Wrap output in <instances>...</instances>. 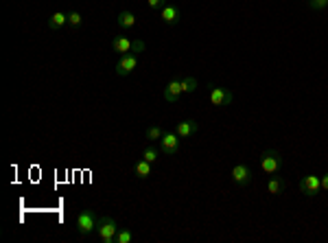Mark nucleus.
I'll use <instances>...</instances> for the list:
<instances>
[{
    "label": "nucleus",
    "mask_w": 328,
    "mask_h": 243,
    "mask_svg": "<svg viewBox=\"0 0 328 243\" xmlns=\"http://www.w3.org/2000/svg\"><path fill=\"white\" fill-rule=\"evenodd\" d=\"M157 149L153 147V142H149V145H144V149H142V154H140V158H144L147 162H151V164H155L157 162Z\"/></svg>",
    "instance_id": "17"
},
{
    "label": "nucleus",
    "mask_w": 328,
    "mask_h": 243,
    "mask_svg": "<svg viewBox=\"0 0 328 243\" xmlns=\"http://www.w3.org/2000/svg\"><path fill=\"white\" fill-rule=\"evenodd\" d=\"M164 136V132H162V127H149L147 129V140H160V138Z\"/></svg>",
    "instance_id": "21"
},
{
    "label": "nucleus",
    "mask_w": 328,
    "mask_h": 243,
    "mask_svg": "<svg viewBox=\"0 0 328 243\" xmlns=\"http://www.w3.org/2000/svg\"><path fill=\"white\" fill-rule=\"evenodd\" d=\"M179 84H182V92L184 94H192L197 90V79L195 77H179Z\"/></svg>",
    "instance_id": "18"
},
{
    "label": "nucleus",
    "mask_w": 328,
    "mask_h": 243,
    "mask_svg": "<svg viewBox=\"0 0 328 243\" xmlns=\"http://www.w3.org/2000/svg\"><path fill=\"white\" fill-rule=\"evenodd\" d=\"M182 149V138L177 136V132H164V136L160 138V151L166 156H175Z\"/></svg>",
    "instance_id": "5"
},
{
    "label": "nucleus",
    "mask_w": 328,
    "mask_h": 243,
    "mask_svg": "<svg viewBox=\"0 0 328 243\" xmlns=\"http://www.w3.org/2000/svg\"><path fill=\"white\" fill-rule=\"evenodd\" d=\"M131 171L136 173V177H140V180H147L149 175H151V162H147L144 158H140V160H136L134 162V169Z\"/></svg>",
    "instance_id": "12"
},
{
    "label": "nucleus",
    "mask_w": 328,
    "mask_h": 243,
    "mask_svg": "<svg viewBox=\"0 0 328 243\" xmlns=\"http://www.w3.org/2000/svg\"><path fill=\"white\" fill-rule=\"evenodd\" d=\"M136 64H138V55L136 53H125L118 57L116 64V75L118 77H127L131 70H136Z\"/></svg>",
    "instance_id": "8"
},
{
    "label": "nucleus",
    "mask_w": 328,
    "mask_h": 243,
    "mask_svg": "<svg viewBox=\"0 0 328 243\" xmlns=\"http://www.w3.org/2000/svg\"><path fill=\"white\" fill-rule=\"evenodd\" d=\"M118 232V224L112 217H99V224H96V234L103 243H114V237Z\"/></svg>",
    "instance_id": "2"
},
{
    "label": "nucleus",
    "mask_w": 328,
    "mask_h": 243,
    "mask_svg": "<svg viewBox=\"0 0 328 243\" xmlns=\"http://www.w3.org/2000/svg\"><path fill=\"white\" fill-rule=\"evenodd\" d=\"M182 84H179V77H175V79L169 81V86L164 88V99L169 103H177L179 97H182Z\"/></svg>",
    "instance_id": "10"
},
{
    "label": "nucleus",
    "mask_w": 328,
    "mask_h": 243,
    "mask_svg": "<svg viewBox=\"0 0 328 243\" xmlns=\"http://www.w3.org/2000/svg\"><path fill=\"white\" fill-rule=\"evenodd\" d=\"M112 46H114V51L116 53H121V55H125V53H131V46H134V42L131 40H127V37H114V42H112Z\"/></svg>",
    "instance_id": "16"
},
{
    "label": "nucleus",
    "mask_w": 328,
    "mask_h": 243,
    "mask_svg": "<svg viewBox=\"0 0 328 243\" xmlns=\"http://www.w3.org/2000/svg\"><path fill=\"white\" fill-rule=\"evenodd\" d=\"M208 94H210V103H212L214 107H225V105H230L232 99H234V94H232L230 90L219 88V86H214V84H208Z\"/></svg>",
    "instance_id": "4"
},
{
    "label": "nucleus",
    "mask_w": 328,
    "mask_h": 243,
    "mask_svg": "<svg viewBox=\"0 0 328 243\" xmlns=\"http://www.w3.org/2000/svg\"><path fill=\"white\" fill-rule=\"evenodd\" d=\"M306 5H309V9H313V11H322L328 7V0H306Z\"/></svg>",
    "instance_id": "22"
},
{
    "label": "nucleus",
    "mask_w": 328,
    "mask_h": 243,
    "mask_svg": "<svg viewBox=\"0 0 328 243\" xmlns=\"http://www.w3.org/2000/svg\"><path fill=\"white\" fill-rule=\"evenodd\" d=\"M118 27L125 29V31H131L136 27V16L131 11H121L118 14Z\"/></svg>",
    "instance_id": "15"
},
{
    "label": "nucleus",
    "mask_w": 328,
    "mask_h": 243,
    "mask_svg": "<svg viewBox=\"0 0 328 243\" xmlns=\"http://www.w3.org/2000/svg\"><path fill=\"white\" fill-rule=\"evenodd\" d=\"M64 24H68V14H64V11H55L51 16V20H48V29L51 31H59Z\"/></svg>",
    "instance_id": "13"
},
{
    "label": "nucleus",
    "mask_w": 328,
    "mask_h": 243,
    "mask_svg": "<svg viewBox=\"0 0 328 243\" xmlns=\"http://www.w3.org/2000/svg\"><path fill=\"white\" fill-rule=\"evenodd\" d=\"M96 224H99V215L94 210H83L77 217V230L81 237H87L90 232H96Z\"/></svg>",
    "instance_id": "3"
},
{
    "label": "nucleus",
    "mask_w": 328,
    "mask_h": 243,
    "mask_svg": "<svg viewBox=\"0 0 328 243\" xmlns=\"http://www.w3.org/2000/svg\"><path fill=\"white\" fill-rule=\"evenodd\" d=\"M142 51H144V42L136 40V42H134V46H131V53H136V55H138V53H142Z\"/></svg>",
    "instance_id": "24"
},
{
    "label": "nucleus",
    "mask_w": 328,
    "mask_h": 243,
    "mask_svg": "<svg viewBox=\"0 0 328 243\" xmlns=\"http://www.w3.org/2000/svg\"><path fill=\"white\" fill-rule=\"evenodd\" d=\"M267 193L271 195H282L284 193V180L278 175H271L269 180H267Z\"/></svg>",
    "instance_id": "14"
},
{
    "label": "nucleus",
    "mask_w": 328,
    "mask_h": 243,
    "mask_svg": "<svg viewBox=\"0 0 328 243\" xmlns=\"http://www.w3.org/2000/svg\"><path fill=\"white\" fill-rule=\"evenodd\" d=\"M197 129H199V123H197V121H192V119H188V121H179V123L175 125V132H177V136H179V138H188V136H192V134H197Z\"/></svg>",
    "instance_id": "11"
},
{
    "label": "nucleus",
    "mask_w": 328,
    "mask_h": 243,
    "mask_svg": "<svg viewBox=\"0 0 328 243\" xmlns=\"http://www.w3.org/2000/svg\"><path fill=\"white\" fill-rule=\"evenodd\" d=\"M160 18L166 27H175L182 20V9L177 5H166L164 9H160Z\"/></svg>",
    "instance_id": "9"
},
{
    "label": "nucleus",
    "mask_w": 328,
    "mask_h": 243,
    "mask_svg": "<svg viewBox=\"0 0 328 243\" xmlns=\"http://www.w3.org/2000/svg\"><path fill=\"white\" fill-rule=\"evenodd\" d=\"M322 191H328V173L322 175Z\"/></svg>",
    "instance_id": "25"
},
{
    "label": "nucleus",
    "mask_w": 328,
    "mask_h": 243,
    "mask_svg": "<svg viewBox=\"0 0 328 243\" xmlns=\"http://www.w3.org/2000/svg\"><path fill=\"white\" fill-rule=\"evenodd\" d=\"M134 241V232L129 228H118L116 237H114V243H131Z\"/></svg>",
    "instance_id": "19"
},
{
    "label": "nucleus",
    "mask_w": 328,
    "mask_h": 243,
    "mask_svg": "<svg viewBox=\"0 0 328 243\" xmlns=\"http://www.w3.org/2000/svg\"><path fill=\"white\" fill-rule=\"evenodd\" d=\"M230 177H232V182H234L236 186H247L249 182H252L254 173H252V169H249L247 164L241 162V164H234V167H232Z\"/></svg>",
    "instance_id": "7"
},
{
    "label": "nucleus",
    "mask_w": 328,
    "mask_h": 243,
    "mask_svg": "<svg viewBox=\"0 0 328 243\" xmlns=\"http://www.w3.org/2000/svg\"><path fill=\"white\" fill-rule=\"evenodd\" d=\"M297 186H300L302 195H306V197H315V195L322 191V177L319 175H304L300 182H297Z\"/></svg>",
    "instance_id": "6"
},
{
    "label": "nucleus",
    "mask_w": 328,
    "mask_h": 243,
    "mask_svg": "<svg viewBox=\"0 0 328 243\" xmlns=\"http://www.w3.org/2000/svg\"><path fill=\"white\" fill-rule=\"evenodd\" d=\"M81 22H83L81 14H79V11H70V14H68V24H70V27L79 29V27H81Z\"/></svg>",
    "instance_id": "20"
},
{
    "label": "nucleus",
    "mask_w": 328,
    "mask_h": 243,
    "mask_svg": "<svg viewBox=\"0 0 328 243\" xmlns=\"http://www.w3.org/2000/svg\"><path fill=\"white\" fill-rule=\"evenodd\" d=\"M282 167V156L276 149H265L260 156V171L267 173V175H276Z\"/></svg>",
    "instance_id": "1"
},
{
    "label": "nucleus",
    "mask_w": 328,
    "mask_h": 243,
    "mask_svg": "<svg viewBox=\"0 0 328 243\" xmlns=\"http://www.w3.org/2000/svg\"><path fill=\"white\" fill-rule=\"evenodd\" d=\"M147 5H149V9L157 11V9H164L166 7V0H147Z\"/></svg>",
    "instance_id": "23"
}]
</instances>
